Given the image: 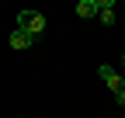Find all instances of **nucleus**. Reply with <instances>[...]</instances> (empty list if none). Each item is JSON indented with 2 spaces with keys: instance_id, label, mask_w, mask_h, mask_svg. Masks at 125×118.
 Segmentation results:
<instances>
[{
  "instance_id": "0eeeda50",
  "label": "nucleus",
  "mask_w": 125,
  "mask_h": 118,
  "mask_svg": "<svg viewBox=\"0 0 125 118\" xmlns=\"http://www.w3.org/2000/svg\"><path fill=\"white\" fill-rule=\"evenodd\" d=\"M122 66H125V59H122Z\"/></svg>"
},
{
  "instance_id": "423d86ee",
  "label": "nucleus",
  "mask_w": 125,
  "mask_h": 118,
  "mask_svg": "<svg viewBox=\"0 0 125 118\" xmlns=\"http://www.w3.org/2000/svg\"><path fill=\"white\" fill-rule=\"evenodd\" d=\"M115 97H118V104H122V108H125V90H122V94H115Z\"/></svg>"
},
{
  "instance_id": "f03ea898",
  "label": "nucleus",
  "mask_w": 125,
  "mask_h": 118,
  "mask_svg": "<svg viewBox=\"0 0 125 118\" xmlns=\"http://www.w3.org/2000/svg\"><path fill=\"white\" fill-rule=\"evenodd\" d=\"M97 73H101V80L108 83V87H111V94H122L125 90V77H122V73H115V66H97Z\"/></svg>"
},
{
  "instance_id": "20e7f679",
  "label": "nucleus",
  "mask_w": 125,
  "mask_h": 118,
  "mask_svg": "<svg viewBox=\"0 0 125 118\" xmlns=\"http://www.w3.org/2000/svg\"><path fill=\"white\" fill-rule=\"evenodd\" d=\"M97 18H101V24H111L115 21V4L111 0H97Z\"/></svg>"
},
{
  "instance_id": "39448f33",
  "label": "nucleus",
  "mask_w": 125,
  "mask_h": 118,
  "mask_svg": "<svg viewBox=\"0 0 125 118\" xmlns=\"http://www.w3.org/2000/svg\"><path fill=\"white\" fill-rule=\"evenodd\" d=\"M76 14H80V18H94V14H97V0H80V4H76Z\"/></svg>"
},
{
  "instance_id": "6e6552de",
  "label": "nucleus",
  "mask_w": 125,
  "mask_h": 118,
  "mask_svg": "<svg viewBox=\"0 0 125 118\" xmlns=\"http://www.w3.org/2000/svg\"><path fill=\"white\" fill-rule=\"evenodd\" d=\"M18 118H21V115H18Z\"/></svg>"
},
{
  "instance_id": "f257e3e1",
  "label": "nucleus",
  "mask_w": 125,
  "mask_h": 118,
  "mask_svg": "<svg viewBox=\"0 0 125 118\" xmlns=\"http://www.w3.org/2000/svg\"><path fill=\"white\" fill-rule=\"evenodd\" d=\"M18 28H21V31H28L31 38H38L45 28H49V21H45L42 10H21V14H18Z\"/></svg>"
},
{
  "instance_id": "7ed1b4c3",
  "label": "nucleus",
  "mask_w": 125,
  "mask_h": 118,
  "mask_svg": "<svg viewBox=\"0 0 125 118\" xmlns=\"http://www.w3.org/2000/svg\"><path fill=\"white\" fill-rule=\"evenodd\" d=\"M7 42H10V49H31V45H35V38H31L28 31H21V28H14Z\"/></svg>"
}]
</instances>
